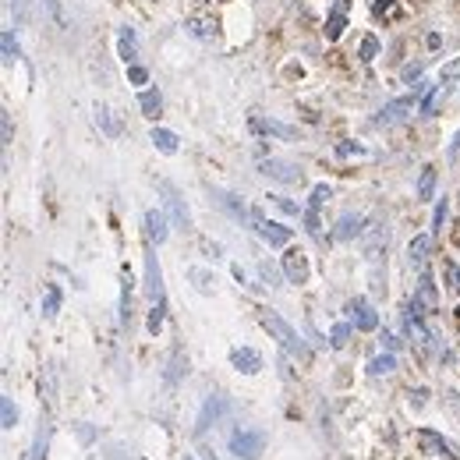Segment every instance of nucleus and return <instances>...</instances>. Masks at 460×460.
<instances>
[{"label": "nucleus", "instance_id": "f257e3e1", "mask_svg": "<svg viewBox=\"0 0 460 460\" xmlns=\"http://www.w3.org/2000/svg\"><path fill=\"white\" fill-rule=\"evenodd\" d=\"M262 326L273 333V340L280 343L283 351H291V354H308V347H305V340L298 336V329L287 322L283 315H276V312H269V308H262Z\"/></svg>", "mask_w": 460, "mask_h": 460}, {"label": "nucleus", "instance_id": "f03ea898", "mask_svg": "<svg viewBox=\"0 0 460 460\" xmlns=\"http://www.w3.org/2000/svg\"><path fill=\"white\" fill-rule=\"evenodd\" d=\"M252 230L266 241V245H273V248H287L291 245V227H283V223H276V220H266L259 209H252Z\"/></svg>", "mask_w": 460, "mask_h": 460}, {"label": "nucleus", "instance_id": "7ed1b4c3", "mask_svg": "<svg viewBox=\"0 0 460 460\" xmlns=\"http://www.w3.org/2000/svg\"><path fill=\"white\" fill-rule=\"evenodd\" d=\"M259 174H266V178H273V181H283V185H294V181L305 178V170H301L294 159L273 156V159H259Z\"/></svg>", "mask_w": 460, "mask_h": 460}, {"label": "nucleus", "instance_id": "20e7f679", "mask_svg": "<svg viewBox=\"0 0 460 460\" xmlns=\"http://www.w3.org/2000/svg\"><path fill=\"white\" fill-rule=\"evenodd\" d=\"M262 450H266V436L255 429H238L230 436V453H238L241 460H259Z\"/></svg>", "mask_w": 460, "mask_h": 460}, {"label": "nucleus", "instance_id": "39448f33", "mask_svg": "<svg viewBox=\"0 0 460 460\" xmlns=\"http://www.w3.org/2000/svg\"><path fill=\"white\" fill-rule=\"evenodd\" d=\"M358 245H361V255H365L368 262H375V259L386 252V245H389V227H386V223H368V227L361 230Z\"/></svg>", "mask_w": 460, "mask_h": 460}, {"label": "nucleus", "instance_id": "423d86ee", "mask_svg": "<svg viewBox=\"0 0 460 460\" xmlns=\"http://www.w3.org/2000/svg\"><path fill=\"white\" fill-rule=\"evenodd\" d=\"M418 110V99L415 96H400V99H393V103H386L382 110H379V117H375V128H389V124H404L411 113Z\"/></svg>", "mask_w": 460, "mask_h": 460}, {"label": "nucleus", "instance_id": "0eeeda50", "mask_svg": "<svg viewBox=\"0 0 460 460\" xmlns=\"http://www.w3.org/2000/svg\"><path fill=\"white\" fill-rule=\"evenodd\" d=\"M248 128H252V135H269V138H287V142H294V138L301 135L294 124H283V121H276V117H262V113H252Z\"/></svg>", "mask_w": 460, "mask_h": 460}, {"label": "nucleus", "instance_id": "6e6552de", "mask_svg": "<svg viewBox=\"0 0 460 460\" xmlns=\"http://www.w3.org/2000/svg\"><path fill=\"white\" fill-rule=\"evenodd\" d=\"M436 308H439V291H436L432 276L425 273V276L418 280V287H415V298H411V312H415V315H432Z\"/></svg>", "mask_w": 460, "mask_h": 460}, {"label": "nucleus", "instance_id": "1a4fd4ad", "mask_svg": "<svg viewBox=\"0 0 460 460\" xmlns=\"http://www.w3.org/2000/svg\"><path fill=\"white\" fill-rule=\"evenodd\" d=\"M408 336H411V343H415V351H422V354H429V351H439V336L411 312L408 315Z\"/></svg>", "mask_w": 460, "mask_h": 460}, {"label": "nucleus", "instance_id": "9d476101", "mask_svg": "<svg viewBox=\"0 0 460 460\" xmlns=\"http://www.w3.org/2000/svg\"><path fill=\"white\" fill-rule=\"evenodd\" d=\"M347 319H351V326H358L361 333H372V329L379 326V312L368 305V298L347 301Z\"/></svg>", "mask_w": 460, "mask_h": 460}, {"label": "nucleus", "instance_id": "9b49d317", "mask_svg": "<svg viewBox=\"0 0 460 460\" xmlns=\"http://www.w3.org/2000/svg\"><path fill=\"white\" fill-rule=\"evenodd\" d=\"M145 294L152 305H163V269H159V259L152 248L145 252Z\"/></svg>", "mask_w": 460, "mask_h": 460}, {"label": "nucleus", "instance_id": "f8f14e48", "mask_svg": "<svg viewBox=\"0 0 460 460\" xmlns=\"http://www.w3.org/2000/svg\"><path fill=\"white\" fill-rule=\"evenodd\" d=\"M223 411H227V400H223L220 393L206 396L202 415H199V422H195V436H206V432L213 429V422H220V418H223Z\"/></svg>", "mask_w": 460, "mask_h": 460}, {"label": "nucleus", "instance_id": "ddd939ff", "mask_svg": "<svg viewBox=\"0 0 460 460\" xmlns=\"http://www.w3.org/2000/svg\"><path fill=\"white\" fill-rule=\"evenodd\" d=\"M230 365L241 375H255V372H262V354L255 347H234L230 351Z\"/></svg>", "mask_w": 460, "mask_h": 460}, {"label": "nucleus", "instance_id": "4468645a", "mask_svg": "<svg viewBox=\"0 0 460 460\" xmlns=\"http://www.w3.org/2000/svg\"><path fill=\"white\" fill-rule=\"evenodd\" d=\"M347 11H351V0H336L329 18H326V39L336 43L343 36V29H347Z\"/></svg>", "mask_w": 460, "mask_h": 460}, {"label": "nucleus", "instance_id": "2eb2a0df", "mask_svg": "<svg viewBox=\"0 0 460 460\" xmlns=\"http://www.w3.org/2000/svg\"><path fill=\"white\" fill-rule=\"evenodd\" d=\"M145 238H149L152 245H163V241L170 238V220H166L163 209H149V213H145Z\"/></svg>", "mask_w": 460, "mask_h": 460}, {"label": "nucleus", "instance_id": "dca6fc26", "mask_svg": "<svg viewBox=\"0 0 460 460\" xmlns=\"http://www.w3.org/2000/svg\"><path fill=\"white\" fill-rule=\"evenodd\" d=\"M283 273H287V280H291V283H305L308 280V259H305L301 248H291V252L283 255Z\"/></svg>", "mask_w": 460, "mask_h": 460}, {"label": "nucleus", "instance_id": "f3484780", "mask_svg": "<svg viewBox=\"0 0 460 460\" xmlns=\"http://www.w3.org/2000/svg\"><path fill=\"white\" fill-rule=\"evenodd\" d=\"M361 230H365V220L358 213H343L336 220V230H333V238L336 241H351V238H361Z\"/></svg>", "mask_w": 460, "mask_h": 460}, {"label": "nucleus", "instance_id": "a211bd4d", "mask_svg": "<svg viewBox=\"0 0 460 460\" xmlns=\"http://www.w3.org/2000/svg\"><path fill=\"white\" fill-rule=\"evenodd\" d=\"M159 192H163V195H166V206H170V213H174V223H178V227H185V230H188V227H192V213H188V209H185V202H181V195H178V192H174V188H170V185H166V181H163V185H159Z\"/></svg>", "mask_w": 460, "mask_h": 460}, {"label": "nucleus", "instance_id": "6ab92c4d", "mask_svg": "<svg viewBox=\"0 0 460 460\" xmlns=\"http://www.w3.org/2000/svg\"><path fill=\"white\" fill-rule=\"evenodd\" d=\"M429 252H432V234H418V238L408 245V262H411V269H425Z\"/></svg>", "mask_w": 460, "mask_h": 460}, {"label": "nucleus", "instance_id": "aec40b11", "mask_svg": "<svg viewBox=\"0 0 460 460\" xmlns=\"http://www.w3.org/2000/svg\"><path fill=\"white\" fill-rule=\"evenodd\" d=\"M117 53H121L124 64H135V57H138V39H135V29H131V25H121V29H117Z\"/></svg>", "mask_w": 460, "mask_h": 460}, {"label": "nucleus", "instance_id": "412c9836", "mask_svg": "<svg viewBox=\"0 0 460 460\" xmlns=\"http://www.w3.org/2000/svg\"><path fill=\"white\" fill-rule=\"evenodd\" d=\"M216 195V202L234 216V220H241V223H252V209L245 206V202H238V195H230V192H213Z\"/></svg>", "mask_w": 460, "mask_h": 460}, {"label": "nucleus", "instance_id": "4be33fe9", "mask_svg": "<svg viewBox=\"0 0 460 460\" xmlns=\"http://www.w3.org/2000/svg\"><path fill=\"white\" fill-rule=\"evenodd\" d=\"M149 142L163 152V156H174L178 149H181V142H178V135L174 131H166V128H152V135H149Z\"/></svg>", "mask_w": 460, "mask_h": 460}, {"label": "nucleus", "instance_id": "5701e85b", "mask_svg": "<svg viewBox=\"0 0 460 460\" xmlns=\"http://www.w3.org/2000/svg\"><path fill=\"white\" fill-rule=\"evenodd\" d=\"M185 29H188L195 39H206V43H213V39L220 36L216 22H209V18H188V22H185Z\"/></svg>", "mask_w": 460, "mask_h": 460}, {"label": "nucleus", "instance_id": "b1692460", "mask_svg": "<svg viewBox=\"0 0 460 460\" xmlns=\"http://www.w3.org/2000/svg\"><path fill=\"white\" fill-rule=\"evenodd\" d=\"M138 106H142V113L149 121H156L159 117V110H163V96H159V89H145L142 96H138Z\"/></svg>", "mask_w": 460, "mask_h": 460}, {"label": "nucleus", "instance_id": "393cba45", "mask_svg": "<svg viewBox=\"0 0 460 460\" xmlns=\"http://www.w3.org/2000/svg\"><path fill=\"white\" fill-rule=\"evenodd\" d=\"M188 372V358H185V351L181 347H174V354H170V368H166V382L174 386V382H181V375Z\"/></svg>", "mask_w": 460, "mask_h": 460}, {"label": "nucleus", "instance_id": "a878e982", "mask_svg": "<svg viewBox=\"0 0 460 460\" xmlns=\"http://www.w3.org/2000/svg\"><path fill=\"white\" fill-rule=\"evenodd\" d=\"M393 368H396V354L393 351H386V354H379V358L368 361V375H389Z\"/></svg>", "mask_w": 460, "mask_h": 460}, {"label": "nucleus", "instance_id": "bb28decb", "mask_svg": "<svg viewBox=\"0 0 460 460\" xmlns=\"http://www.w3.org/2000/svg\"><path fill=\"white\" fill-rule=\"evenodd\" d=\"M432 195H436V166H425L422 178H418V199L429 202Z\"/></svg>", "mask_w": 460, "mask_h": 460}, {"label": "nucleus", "instance_id": "cd10ccee", "mask_svg": "<svg viewBox=\"0 0 460 460\" xmlns=\"http://www.w3.org/2000/svg\"><path fill=\"white\" fill-rule=\"evenodd\" d=\"M96 124H99V128H103L110 138H117V135H121V124L113 121V113H110L106 106H96Z\"/></svg>", "mask_w": 460, "mask_h": 460}, {"label": "nucleus", "instance_id": "c85d7f7f", "mask_svg": "<svg viewBox=\"0 0 460 460\" xmlns=\"http://www.w3.org/2000/svg\"><path fill=\"white\" fill-rule=\"evenodd\" d=\"M0 46H4V64H15L18 57H22L18 39H15V32H11V29H4V36H0Z\"/></svg>", "mask_w": 460, "mask_h": 460}, {"label": "nucleus", "instance_id": "c756f323", "mask_svg": "<svg viewBox=\"0 0 460 460\" xmlns=\"http://www.w3.org/2000/svg\"><path fill=\"white\" fill-rule=\"evenodd\" d=\"M128 322H131V280L124 273V280H121V326H128Z\"/></svg>", "mask_w": 460, "mask_h": 460}, {"label": "nucleus", "instance_id": "7c9ffc66", "mask_svg": "<svg viewBox=\"0 0 460 460\" xmlns=\"http://www.w3.org/2000/svg\"><path fill=\"white\" fill-rule=\"evenodd\" d=\"M43 312H46V315H57V312H61V291H57L53 283L46 287V294H43Z\"/></svg>", "mask_w": 460, "mask_h": 460}, {"label": "nucleus", "instance_id": "2f4dec72", "mask_svg": "<svg viewBox=\"0 0 460 460\" xmlns=\"http://www.w3.org/2000/svg\"><path fill=\"white\" fill-rule=\"evenodd\" d=\"M188 280H195V287H199L202 294H213V276H209L206 269H195V266H192V269H188Z\"/></svg>", "mask_w": 460, "mask_h": 460}, {"label": "nucleus", "instance_id": "473e14b6", "mask_svg": "<svg viewBox=\"0 0 460 460\" xmlns=\"http://www.w3.org/2000/svg\"><path fill=\"white\" fill-rule=\"evenodd\" d=\"M0 415H4V429H8V432L18 425V408H15V400H11V396H4V404H0Z\"/></svg>", "mask_w": 460, "mask_h": 460}, {"label": "nucleus", "instance_id": "72a5a7b5", "mask_svg": "<svg viewBox=\"0 0 460 460\" xmlns=\"http://www.w3.org/2000/svg\"><path fill=\"white\" fill-rule=\"evenodd\" d=\"M259 273H262L266 287H283V283H280V269H276L269 259H262V262H259Z\"/></svg>", "mask_w": 460, "mask_h": 460}, {"label": "nucleus", "instance_id": "f704fd0d", "mask_svg": "<svg viewBox=\"0 0 460 460\" xmlns=\"http://www.w3.org/2000/svg\"><path fill=\"white\" fill-rule=\"evenodd\" d=\"M163 312H166L163 305H152V312H149V322H145V329H149L152 336H159V329H163V319H166Z\"/></svg>", "mask_w": 460, "mask_h": 460}, {"label": "nucleus", "instance_id": "c9c22d12", "mask_svg": "<svg viewBox=\"0 0 460 460\" xmlns=\"http://www.w3.org/2000/svg\"><path fill=\"white\" fill-rule=\"evenodd\" d=\"M422 443H425V446H432V450H436V453H443V457L450 453V443H446L443 436H436V432H429V429L422 432Z\"/></svg>", "mask_w": 460, "mask_h": 460}, {"label": "nucleus", "instance_id": "e433bc0d", "mask_svg": "<svg viewBox=\"0 0 460 460\" xmlns=\"http://www.w3.org/2000/svg\"><path fill=\"white\" fill-rule=\"evenodd\" d=\"M347 336H351V326H347V322H336V326L329 329V343H333V347H343Z\"/></svg>", "mask_w": 460, "mask_h": 460}, {"label": "nucleus", "instance_id": "4c0bfd02", "mask_svg": "<svg viewBox=\"0 0 460 460\" xmlns=\"http://www.w3.org/2000/svg\"><path fill=\"white\" fill-rule=\"evenodd\" d=\"M375 53H379V39H375V36H365V39H361V53H358V57H361L365 64H372V61H375Z\"/></svg>", "mask_w": 460, "mask_h": 460}, {"label": "nucleus", "instance_id": "58836bf2", "mask_svg": "<svg viewBox=\"0 0 460 460\" xmlns=\"http://www.w3.org/2000/svg\"><path fill=\"white\" fill-rule=\"evenodd\" d=\"M457 75H460V61H450V64L443 68V75H439V85H443L446 92H450V85L457 82Z\"/></svg>", "mask_w": 460, "mask_h": 460}, {"label": "nucleus", "instance_id": "ea45409f", "mask_svg": "<svg viewBox=\"0 0 460 460\" xmlns=\"http://www.w3.org/2000/svg\"><path fill=\"white\" fill-rule=\"evenodd\" d=\"M336 156H340V159H351V156H365V145H358V142H340V145H336Z\"/></svg>", "mask_w": 460, "mask_h": 460}, {"label": "nucleus", "instance_id": "a19ab883", "mask_svg": "<svg viewBox=\"0 0 460 460\" xmlns=\"http://www.w3.org/2000/svg\"><path fill=\"white\" fill-rule=\"evenodd\" d=\"M326 199H329V185H315L312 195H308V206H312V209H322Z\"/></svg>", "mask_w": 460, "mask_h": 460}, {"label": "nucleus", "instance_id": "79ce46f5", "mask_svg": "<svg viewBox=\"0 0 460 460\" xmlns=\"http://www.w3.org/2000/svg\"><path fill=\"white\" fill-rule=\"evenodd\" d=\"M305 230H308V234H319V230H322V220H319V209H305Z\"/></svg>", "mask_w": 460, "mask_h": 460}, {"label": "nucleus", "instance_id": "37998d69", "mask_svg": "<svg viewBox=\"0 0 460 460\" xmlns=\"http://www.w3.org/2000/svg\"><path fill=\"white\" fill-rule=\"evenodd\" d=\"M446 213H450V202H446V195L439 199V206H436V216H432V223H436V234L443 230V223H446Z\"/></svg>", "mask_w": 460, "mask_h": 460}, {"label": "nucleus", "instance_id": "c03bdc74", "mask_svg": "<svg viewBox=\"0 0 460 460\" xmlns=\"http://www.w3.org/2000/svg\"><path fill=\"white\" fill-rule=\"evenodd\" d=\"M128 82H131V85H145V82H149V71L138 68V64H128Z\"/></svg>", "mask_w": 460, "mask_h": 460}, {"label": "nucleus", "instance_id": "a18cd8bd", "mask_svg": "<svg viewBox=\"0 0 460 460\" xmlns=\"http://www.w3.org/2000/svg\"><path fill=\"white\" fill-rule=\"evenodd\" d=\"M75 432H78V443H82V446H92V439H96V429H92L89 422L75 425Z\"/></svg>", "mask_w": 460, "mask_h": 460}, {"label": "nucleus", "instance_id": "49530a36", "mask_svg": "<svg viewBox=\"0 0 460 460\" xmlns=\"http://www.w3.org/2000/svg\"><path fill=\"white\" fill-rule=\"evenodd\" d=\"M199 248L206 252V259H209V262H216V259L223 255V248H220V245H213L209 238H202V241H199Z\"/></svg>", "mask_w": 460, "mask_h": 460}, {"label": "nucleus", "instance_id": "de8ad7c7", "mask_svg": "<svg viewBox=\"0 0 460 460\" xmlns=\"http://www.w3.org/2000/svg\"><path fill=\"white\" fill-rule=\"evenodd\" d=\"M46 436H50V429H39V436H36V446H32V460H43V446H46Z\"/></svg>", "mask_w": 460, "mask_h": 460}, {"label": "nucleus", "instance_id": "09e8293b", "mask_svg": "<svg viewBox=\"0 0 460 460\" xmlns=\"http://www.w3.org/2000/svg\"><path fill=\"white\" fill-rule=\"evenodd\" d=\"M273 202H276V206H280L283 213H291V216H294V213H301V206H298V202H291V199H283V195H273Z\"/></svg>", "mask_w": 460, "mask_h": 460}, {"label": "nucleus", "instance_id": "8fccbe9b", "mask_svg": "<svg viewBox=\"0 0 460 460\" xmlns=\"http://www.w3.org/2000/svg\"><path fill=\"white\" fill-rule=\"evenodd\" d=\"M446 280H450L453 291H460V266H450V269H446Z\"/></svg>", "mask_w": 460, "mask_h": 460}, {"label": "nucleus", "instance_id": "3c124183", "mask_svg": "<svg viewBox=\"0 0 460 460\" xmlns=\"http://www.w3.org/2000/svg\"><path fill=\"white\" fill-rule=\"evenodd\" d=\"M0 124H4V142H11V135H15V128H11V113L4 110L0 113Z\"/></svg>", "mask_w": 460, "mask_h": 460}, {"label": "nucleus", "instance_id": "603ef678", "mask_svg": "<svg viewBox=\"0 0 460 460\" xmlns=\"http://www.w3.org/2000/svg\"><path fill=\"white\" fill-rule=\"evenodd\" d=\"M425 396H429L425 389H418V393H411V404H415V408H422V404H425Z\"/></svg>", "mask_w": 460, "mask_h": 460}, {"label": "nucleus", "instance_id": "864d4df0", "mask_svg": "<svg viewBox=\"0 0 460 460\" xmlns=\"http://www.w3.org/2000/svg\"><path fill=\"white\" fill-rule=\"evenodd\" d=\"M234 276H238V283H241V287H245V283H248V273H245V269H241V266H234Z\"/></svg>", "mask_w": 460, "mask_h": 460}, {"label": "nucleus", "instance_id": "5fc2aeb1", "mask_svg": "<svg viewBox=\"0 0 460 460\" xmlns=\"http://www.w3.org/2000/svg\"><path fill=\"white\" fill-rule=\"evenodd\" d=\"M382 347H389V351H396V336H389V333H386V336H382Z\"/></svg>", "mask_w": 460, "mask_h": 460}, {"label": "nucleus", "instance_id": "6e6d98bb", "mask_svg": "<svg viewBox=\"0 0 460 460\" xmlns=\"http://www.w3.org/2000/svg\"><path fill=\"white\" fill-rule=\"evenodd\" d=\"M460 152V131H457V138H453V145H450V156H457Z\"/></svg>", "mask_w": 460, "mask_h": 460}, {"label": "nucleus", "instance_id": "4d7b16f0", "mask_svg": "<svg viewBox=\"0 0 460 460\" xmlns=\"http://www.w3.org/2000/svg\"><path fill=\"white\" fill-rule=\"evenodd\" d=\"M202 460H220V457H216L213 450H202Z\"/></svg>", "mask_w": 460, "mask_h": 460}, {"label": "nucleus", "instance_id": "13d9d810", "mask_svg": "<svg viewBox=\"0 0 460 460\" xmlns=\"http://www.w3.org/2000/svg\"><path fill=\"white\" fill-rule=\"evenodd\" d=\"M382 8H389V0H379V4H375V15H382Z\"/></svg>", "mask_w": 460, "mask_h": 460}, {"label": "nucleus", "instance_id": "bf43d9fd", "mask_svg": "<svg viewBox=\"0 0 460 460\" xmlns=\"http://www.w3.org/2000/svg\"><path fill=\"white\" fill-rule=\"evenodd\" d=\"M181 460H195V457H192V453H185V457H181Z\"/></svg>", "mask_w": 460, "mask_h": 460}]
</instances>
